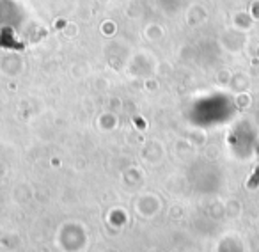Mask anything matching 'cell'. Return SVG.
Masks as SVG:
<instances>
[{"label": "cell", "instance_id": "cell-1", "mask_svg": "<svg viewBox=\"0 0 259 252\" xmlns=\"http://www.w3.org/2000/svg\"><path fill=\"white\" fill-rule=\"evenodd\" d=\"M257 183H259V169L256 171V174H254V178L250 179V187H256Z\"/></svg>", "mask_w": 259, "mask_h": 252}]
</instances>
